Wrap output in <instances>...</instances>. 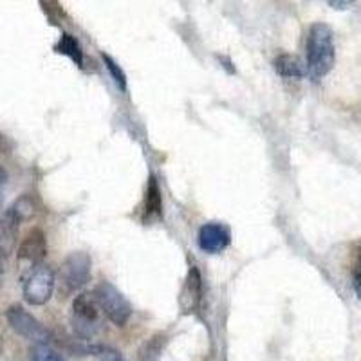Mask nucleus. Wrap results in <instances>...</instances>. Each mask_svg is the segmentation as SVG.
Masks as SVG:
<instances>
[{
  "label": "nucleus",
  "mask_w": 361,
  "mask_h": 361,
  "mask_svg": "<svg viewBox=\"0 0 361 361\" xmlns=\"http://www.w3.org/2000/svg\"><path fill=\"white\" fill-rule=\"evenodd\" d=\"M45 255H47V240H45V235L40 228H35L22 240L20 247H18V260L33 264L35 267L38 264H42V260L45 259Z\"/></svg>",
  "instance_id": "obj_9"
},
{
  "label": "nucleus",
  "mask_w": 361,
  "mask_h": 361,
  "mask_svg": "<svg viewBox=\"0 0 361 361\" xmlns=\"http://www.w3.org/2000/svg\"><path fill=\"white\" fill-rule=\"evenodd\" d=\"M329 6L334 9H347L349 6H353V2H336V0H331V2H329Z\"/></svg>",
  "instance_id": "obj_19"
},
{
  "label": "nucleus",
  "mask_w": 361,
  "mask_h": 361,
  "mask_svg": "<svg viewBox=\"0 0 361 361\" xmlns=\"http://www.w3.org/2000/svg\"><path fill=\"white\" fill-rule=\"evenodd\" d=\"M54 291V273L49 266L38 264L24 280V300L31 305L47 304Z\"/></svg>",
  "instance_id": "obj_3"
},
{
  "label": "nucleus",
  "mask_w": 361,
  "mask_h": 361,
  "mask_svg": "<svg viewBox=\"0 0 361 361\" xmlns=\"http://www.w3.org/2000/svg\"><path fill=\"white\" fill-rule=\"evenodd\" d=\"M163 215V202H161L159 185L156 177L148 179L147 197H145V221H157Z\"/></svg>",
  "instance_id": "obj_11"
},
{
  "label": "nucleus",
  "mask_w": 361,
  "mask_h": 361,
  "mask_svg": "<svg viewBox=\"0 0 361 361\" xmlns=\"http://www.w3.org/2000/svg\"><path fill=\"white\" fill-rule=\"evenodd\" d=\"M17 233V224L6 215V219H0V250H9L15 240Z\"/></svg>",
  "instance_id": "obj_15"
},
{
  "label": "nucleus",
  "mask_w": 361,
  "mask_h": 361,
  "mask_svg": "<svg viewBox=\"0 0 361 361\" xmlns=\"http://www.w3.org/2000/svg\"><path fill=\"white\" fill-rule=\"evenodd\" d=\"M2 202H4V197H2V193H0V208H2Z\"/></svg>",
  "instance_id": "obj_21"
},
{
  "label": "nucleus",
  "mask_w": 361,
  "mask_h": 361,
  "mask_svg": "<svg viewBox=\"0 0 361 361\" xmlns=\"http://www.w3.org/2000/svg\"><path fill=\"white\" fill-rule=\"evenodd\" d=\"M197 243L199 247H201L204 253H221V251H224L231 243L230 228L221 224V222H206V224L201 226V230H199Z\"/></svg>",
  "instance_id": "obj_7"
},
{
  "label": "nucleus",
  "mask_w": 361,
  "mask_h": 361,
  "mask_svg": "<svg viewBox=\"0 0 361 361\" xmlns=\"http://www.w3.org/2000/svg\"><path fill=\"white\" fill-rule=\"evenodd\" d=\"M6 179H8V173H6V170L2 169V166H0V186L4 185Z\"/></svg>",
  "instance_id": "obj_20"
},
{
  "label": "nucleus",
  "mask_w": 361,
  "mask_h": 361,
  "mask_svg": "<svg viewBox=\"0 0 361 361\" xmlns=\"http://www.w3.org/2000/svg\"><path fill=\"white\" fill-rule=\"evenodd\" d=\"M102 361H125L123 356L114 349H103Z\"/></svg>",
  "instance_id": "obj_18"
},
{
  "label": "nucleus",
  "mask_w": 361,
  "mask_h": 361,
  "mask_svg": "<svg viewBox=\"0 0 361 361\" xmlns=\"http://www.w3.org/2000/svg\"><path fill=\"white\" fill-rule=\"evenodd\" d=\"M37 214V208H35V202L31 201V199L27 197V195H24V197L18 199L15 204L11 206V209L8 212V217L11 219L15 224H20V222L24 221H29V219L33 217V215Z\"/></svg>",
  "instance_id": "obj_13"
},
{
  "label": "nucleus",
  "mask_w": 361,
  "mask_h": 361,
  "mask_svg": "<svg viewBox=\"0 0 361 361\" xmlns=\"http://www.w3.org/2000/svg\"><path fill=\"white\" fill-rule=\"evenodd\" d=\"M202 296V279L199 267L192 266L186 273V279L180 286L179 309L180 312H193L199 309Z\"/></svg>",
  "instance_id": "obj_8"
},
{
  "label": "nucleus",
  "mask_w": 361,
  "mask_h": 361,
  "mask_svg": "<svg viewBox=\"0 0 361 361\" xmlns=\"http://www.w3.org/2000/svg\"><path fill=\"white\" fill-rule=\"evenodd\" d=\"M353 286L357 298L361 300V244H360V250H357L356 264H354V269H353Z\"/></svg>",
  "instance_id": "obj_17"
},
{
  "label": "nucleus",
  "mask_w": 361,
  "mask_h": 361,
  "mask_svg": "<svg viewBox=\"0 0 361 361\" xmlns=\"http://www.w3.org/2000/svg\"><path fill=\"white\" fill-rule=\"evenodd\" d=\"M94 300L99 305L109 320L116 324L118 327H123L132 316V305L127 298H125L116 286L111 282H99L94 289Z\"/></svg>",
  "instance_id": "obj_2"
},
{
  "label": "nucleus",
  "mask_w": 361,
  "mask_h": 361,
  "mask_svg": "<svg viewBox=\"0 0 361 361\" xmlns=\"http://www.w3.org/2000/svg\"><path fill=\"white\" fill-rule=\"evenodd\" d=\"M54 51L60 54H66L67 58H71L78 67H83V49L80 42L76 40V37H73L71 33H63L60 37V40L54 45Z\"/></svg>",
  "instance_id": "obj_12"
},
{
  "label": "nucleus",
  "mask_w": 361,
  "mask_h": 361,
  "mask_svg": "<svg viewBox=\"0 0 361 361\" xmlns=\"http://www.w3.org/2000/svg\"><path fill=\"white\" fill-rule=\"evenodd\" d=\"M90 267H92V260L85 251H74V253L67 255L62 264V271H60L63 288L67 291L82 289L90 280Z\"/></svg>",
  "instance_id": "obj_6"
},
{
  "label": "nucleus",
  "mask_w": 361,
  "mask_h": 361,
  "mask_svg": "<svg viewBox=\"0 0 361 361\" xmlns=\"http://www.w3.org/2000/svg\"><path fill=\"white\" fill-rule=\"evenodd\" d=\"M6 320H8L9 327L25 340H31L35 343H49L51 341L49 331L33 314H29L22 305H11L6 311Z\"/></svg>",
  "instance_id": "obj_4"
},
{
  "label": "nucleus",
  "mask_w": 361,
  "mask_h": 361,
  "mask_svg": "<svg viewBox=\"0 0 361 361\" xmlns=\"http://www.w3.org/2000/svg\"><path fill=\"white\" fill-rule=\"evenodd\" d=\"M103 62H105V67H107V71L111 73L116 85L121 90H127V76H125L123 69L114 62V58H111L109 54H103Z\"/></svg>",
  "instance_id": "obj_16"
},
{
  "label": "nucleus",
  "mask_w": 361,
  "mask_h": 361,
  "mask_svg": "<svg viewBox=\"0 0 361 361\" xmlns=\"http://www.w3.org/2000/svg\"><path fill=\"white\" fill-rule=\"evenodd\" d=\"M0 276H2V262H0Z\"/></svg>",
  "instance_id": "obj_22"
},
{
  "label": "nucleus",
  "mask_w": 361,
  "mask_h": 361,
  "mask_svg": "<svg viewBox=\"0 0 361 361\" xmlns=\"http://www.w3.org/2000/svg\"><path fill=\"white\" fill-rule=\"evenodd\" d=\"M31 361H66L58 350L51 349L49 343H35L29 353Z\"/></svg>",
  "instance_id": "obj_14"
},
{
  "label": "nucleus",
  "mask_w": 361,
  "mask_h": 361,
  "mask_svg": "<svg viewBox=\"0 0 361 361\" xmlns=\"http://www.w3.org/2000/svg\"><path fill=\"white\" fill-rule=\"evenodd\" d=\"M307 74L312 80H322L333 71L336 62V49H334L333 29L324 22H316L309 27L307 44Z\"/></svg>",
  "instance_id": "obj_1"
},
{
  "label": "nucleus",
  "mask_w": 361,
  "mask_h": 361,
  "mask_svg": "<svg viewBox=\"0 0 361 361\" xmlns=\"http://www.w3.org/2000/svg\"><path fill=\"white\" fill-rule=\"evenodd\" d=\"M99 311L94 296L82 293L73 302V327L80 338H90L98 329Z\"/></svg>",
  "instance_id": "obj_5"
},
{
  "label": "nucleus",
  "mask_w": 361,
  "mask_h": 361,
  "mask_svg": "<svg viewBox=\"0 0 361 361\" xmlns=\"http://www.w3.org/2000/svg\"><path fill=\"white\" fill-rule=\"evenodd\" d=\"M273 66H275V71L282 76V78L300 80L307 74V69H305L298 58L293 56V54H279V56L275 58Z\"/></svg>",
  "instance_id": "obj_10"
}]
</instances>
